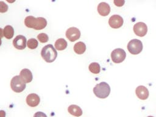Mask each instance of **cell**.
I'll list each match as a JSON object with an SVG mask.
<instances>
[{"label":"cell","instance_id":"1","mask_svg":"<svg viewBox=\"0 0 156 117\" xmlns=\"http://www.w3.org/2000/svg\"><path fill=\"white\" fill-rule=\"evenodd\" d=\"M24 24L27 27L41 30L46 26L47 21L43 17L35 18L33 16H27L24 20Z\"/></svg>","mask_w":156,"mask_h":117},{"label":"cell","instance_id":"2","mask_svg":"<svg viewBox=\"0 0 156 117\" xmlns=\"http://www.w3.org/2000/svg\"><path fill=\"white\" fill-rule=\"evenodd\" d=\"M41 55L46 62L51 63L55 60L57 52L52 44H47L42 48Z\"/></svg>","mask_w":156,"mask_h":117},{"label":"cell","instance_id":"3","mask_svg":"<svg viewBox=\"0 0 156 117\" xmlns=\"http://www.w3.org/2000/svg\"><path fill=\"white\" fill-rule=\"evenodd\" d=\"M93 92L98 98L104 99L109 95L110 93V87L107 83L102 82L94 87Z\"/></svg>","mask_w":156,"mask_h":117},{"label":"cell","instance_id":"4","mask_svg":"<svg viewBox=\"0 0 156 117\" xmlns=\"http://www.w3.org/2000/svg\"><path fill=\"white\" fill-rule=\"evenodd\" d=\"M10 86L12 90L16 93H20L26 88V83L20 76H15L12 79Z\"/></svg>","mask_w":156,"mask_h":117},{"label":"cell","instance_id":"5","mask_svg":"<svg viewBox=\"0 0 156 117\" xmlns=\"http://www.w3.org/2000/svg\"><path fill=\"white\" fill-rule=\"evenodd\" d=\"M127 49L132 54H138L143 50L142 42L138 39H133L128 43Z\"/></svg>","mask_w":156,"mask_h":117},{"label":"cell","instance_id":"6","mask_svg":"<svg viewBox=\"0 0 156 117\" xmlns=\"http://www.w3.org/2000/svg\"><path fill=\"white\" fill-rule=\"evenodd\" d=\"M126 57V53L121 48H116L111 53V58L114 63H119L124 60Z\"/></svg>","mask_w":156,"mask_h":117},{"label":"cell","instance_id":"7","mask_svg":"<svg viewBox=\"0 0 156 117\" xmlns=\"http://www.w3.org/2000/svg\"><path fill=\"white\" fill-rule=\"evenodd\" d=\"M66 37L70 41H74L80 37V32L77 27H71L66 31Z\"/></svg>","mask_w":156,"mask_h":117},{"label":"cell","instance_id":"8","mask_svg":"<svg viewBox=\"0 0 156 117\" xmlns=\"http://www.w3.org/2000/svg\"><path fill=\"white\" fill-rule=\"evenodd\" d=\"M135 34L139 37H144L147 32V27L144 23L138 22L133 26Z\"/></svg>","mask_w":156,"mask_h":117},{"label":"cell","instance_id":"9","mask_svg":"<svg viewBox=\"0 0 156 117\" xmlns=\"http://www.w3.org/2000/svg\"><path fill=\"white\" fill-rule=\"evenodd\" d=\"M122 18L118 15H112L108 20V24L110 26L114 29H118L121 27L123 24Z\"/></svg>","mask_w":156,"mask_h":117},{"label":"cell","instance_id":"10","mask_svg":"<svg viewBox=\"0 0 156 117\" xmlns=\"http://www.w3.org/2000/svg\"><path fill=\"white\" fill-rule=\"evenodd\" d=\"M26 44V38L22 35H17L13 40V46L18 49L22 50L25 49Z\"/></svg>","mask_w":156,"mask_h":117},{"label":"cell","instance_id":"11","mask_svg":"<svg viewBox=\"0 0 156 117\" xmlns=\"http://www.w3.org/2000/svg\"><path fill=\"white\" fill-rule=\"evenodd\" d=\"M40 101V99L39 96L35 93L29 94L26 98L27 104L30 107L37 106L39 104Z\"/></svg>","mask_w":156,"mask_h":117},{"label":"cell","instance_id":"12","mask_svg":"<svg viewBox=\"0 0 156 117\" xmlns=\"http://www.w3.org/2000/svg\"><path fill=\"white\" fill-rule=\"evenodd\" d=\"M135 93L137 97L142 100L147 99L149 96V91L147 88L143 85L138 86L135 90Z\"/></svg>","mask_w":156,"mask_h":117},{"label":"cell","instance_id":"13","mask_svg":"<svg viewBox=\"0 0 156 117\" xmlns=\"http://www.w3.org/2000/svg\"><path fill=\"white\" fill-rule=\"evenodd\" d=\"M20 76L25 83L30 82L33 79L32 72L29 69H26V68L23 69L20 71Z\"/></svg>","mask_w":156,"mask_h":117},{"label":"cell","instance_id":"14","mask_svg":"<svg viewBox=\"0 0 156 117\" xmlns=\"http://www.w3.org/2000/svg\"><path fill=\"white\" fill-rule=\"evenodd\" d=\"M98 12L101 16H105L109 14L110 12V7L107 3L102 2L99 3L98 6Z\"/></svg>","mask_w":156,"mask_h":117},{"label":"cell","instance_id":"15","mask_svg":"<svg viewBox=\"0 0 156 117\" xmlns=\"http://www.w3.org/2000/svg\"><path fill=\"white\" fill-rule=\"evenodd\" d=\"M68 112L75 116H80L82 114V110L81 108L77 105H71L68 108Z\"/></svg>","mask_w":156,"mask_h":117},{"label":"cell","instance_id":"16","mask_svg":"<svg viewBox=\"0 0 156 117\" xmlns=\"http://www.w3.org/2000/svg\"><path fill=\"white\" fill-rule=\"evenodd\" d=\"M86 50V45L82 41L76 43L74 46V51L77 54H82Z\"/></svg>","mask_w":156,"mask_h":117},{"label":"cell","instance_id":"17","mask_svg":"<svg viewBox=\"0 0 156 117\" xmlns=\"http://www.w3.org/2000/svg\"><path fill=\"white\" fill-rule=\"evenodd\" d=\"M67 41L64 38H58L55 42V48L58 51H62L67 47Z\"/></svg>","mask_w":156,"mask_h":117},{"label":"cell","instance_id":"18","mask_svg":"<svg viewBox=\"0 0 156 117\" xmlns=\"http://www.w3.org/2000/svg\"><path fill=\"white\" fill-rule=\"evenodd\" d=\"M14 34V29L12 26L7 25L4 27L3 29V35L4 36L7 38L10 39L13 37Z\"/></svg>","mask_w":156,"mask_h":117},{"label":"cell","instance_id":"19","mask_svg":"<svg viewBox=\"0 0 156 117\" xmlns=\"http://www.w3.org/2000/svg\"><path fill=\"white\" fill-rule=\"evenodd\" d=\"M88 69L93 74H98L100 72L101 67L99 63L96 62H93L90 64L88 66Z\"/></svg>","mask_w":156,"mask_h":117},{"label":"cell","instance_id":"20","mask_svg":"<svg viewBox=\"0 0 156 117\" xmlns=\"http://www.w3.org/2000/svg\"><path fill=\"white\" fill-rule=\"evenodd\" d=\"M38 41L36 39L33 38L29 39V40L27 42V46L30 49H36L37 47L38 46Z\"/></svg>","mask_w":156,"mask_h":117},{"label":"cell","instance_id":"21","mask_svg":"<svg viewBox=\"0 0 156 117\" xmlns=\"http://www.w3.org/2000/svg\"><path fill=\"white\" fill-rule=\"evenodd\" d=\"M37 38H38V40L41 43H46L49 40L48 35L46 34H45V33H40V34H39L37 35Z\"/></svg>","mask_w":156,"mask_h":117},{"label":"cell","instance_id":"22","mask_svg":"<svg viewBox=\"0 0 156 117\" xmlns=\"http://www.w3.org/2000/svg\"><path fill=\"white\" fill-rule=\"evenodd\" d=\"M8 9V6L6 4H5L3 1H0V12L1 13H4L7 12Z\"/></svg>","mask_w":156,"mask_h":117},{"label":"cell","instance_id":"23","mask_svg":"<svg viewBox=\"0 0 156 117\" xmlns=\"http://www.w3.org/2000/svg\"><path fill=\"white\" fill-rule=\"evenodd\" d=\"M113 2L116 6L121 7L124 5V4L125 2V1L124 0H115L113 1Z\"/></svg>","mask_w":156,"mask_h":117},{"label":"cell","instance_id":"24","mask_svg":"<svg viewBox=\"0 0 156 117\" xmlns=\"http://www.w3.org/2000/svg\"><path fill=\"white\" fill-rule=\"evenodd\" d=\"M34 117H47V116L42 112H37L34 114Z\"/></svg>","mask_w":156,"mask_h":117},{"label":"cell","instance_id":"25","mask_svg":"<svg viewBox=\"0 0 156 117\" xmlns=\"http://www.w3.org/2000/svg\"><path fill=\"white\" fill-rule=\"evenodd\" d=\"M147 117H154V116H148Z\"/></svg>","mask_w":156,"mask_h":117}]
</instances>
